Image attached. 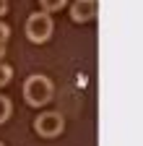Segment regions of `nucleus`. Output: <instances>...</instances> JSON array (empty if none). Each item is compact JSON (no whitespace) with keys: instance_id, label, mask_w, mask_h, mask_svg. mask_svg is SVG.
<instances>
[{"instance_id":"1","label":"nucleus","mask_w":143,"mask_h":146,"mask_svg":"<svg viewBox=\"0 0 143 146\" xmlns=\"http://www.w3.org/2000/svg\"><path fill=\"white\" fill-rule=\"evenodd\" d=\"M52 94H55V86L42 73H34V76H29L24 81V99L29 107H47Z\"/></svg>"},{"instance_id":"2","label":"nucleus","mask_w":143,"mask_h":146,"mask_svg":"<svg viewBox=\"0 0 143 146\" xmlns=\"http://www.w3.org/2000/svg\"><path fill=\"white\" fill-rule=\"evenodd\" d=\"M52 31H55V21H52V16L44 13V11H34L29 18H26V36L29 42L34 44H44Z\"/></svg>"},{"instance_id":"3","label":"nucleus","mask_w":143,"mask_h":146,"mask_svg":"<svg viewBox=\"0 0 143 146\" xmlns=\"http://www.w3.org/2000/svg\"><path fill=\"white\" fill-rule=\"evenodd\" d=\"M63 128H65V120L57 112H39L34 117V131L42 138H57L63 133Z\"/></svg>"},{"instance_id":"4","label":"nucleus","mask_w":143,"mask_h":146,"mask_svg":"<svg viewBox=\"0 0 143 146\" xmlns=\"http://www.w3.org/2000/svg\"><path fill=\"white\" fill-rule=\"evenodd\" d=\"M96 0H73L70 3V18L76 24H88L96 18Z\"/></svg>"},{"instance_id":"5","label":"nucleus","mask_w":143,"mask_h":146,"mask_svg":"<svg viewBox=\"0 0 143 146\" xmlns=\"http://www.w3.org/2000/svg\"><path fill=\"white\" fill-rule=\"evenodd\" d=\"M11 112H13V104H11V99H8L5 94H0V125H3V123H8Z\"/></svg>"},{"instance_id":"6","label":"nucleus","mask_w":143,"mask_h":146,"mask_svg":"<svg viewBox=\"0 0 143 146\" xmlns=\"http://www.w3.org/2000/svg\"><path fill=\"white\" fill-rule=\"evenodd\" d=\"M39 3H42L44 13H55V11H63V5L68 3V0H39Z\"/></svg>"},{"instance_id":"7","label":"nucleus","mask_w":143,"mask_h":146,"mask_svg":"<svg viewBox=\"0 0 143 146\" xmlns=\"http://www.w3.org/2000/svg\"><path fill=\"white\" fill-rule=\"evenodd\" d=\"M11 78H13V68L5 65V63H0V86H8Z\"/></svg>"},{"instance_id":"8","label":"nucleus","mask_w":143,"mask_h":146,"mask_svg":"<svg viewBox=\"0 0 143 146\" xmlns=\"http://www.w3.org/2000/svg\"><path fill=\"white\" fill-rule=\"evenodd\" d=\"M8 36H11V26L0 21V42H8Z\"/></svg>"},{"instance_id":"9","label":"nucleus","mask_w":143,"mask_h":146,"mask_svg":"<svg viewBox=\"0 0 143 146\" xmlns=\"http://www.w3.org/2000/svg\"><path fill=\"white\" fill-rule=\"evenodd\" d=\"M8 13V0H0V18Z\"/></svg>"},{"instance_id":"10","label":"nucleus","mask_w":143,"mask_h":146,"mask_svg":"<svg viewBox=\"0 0 143 146\" xmlns=\"http://www.w3.org/2000/svg\"><path fill=\"white\" fill-rule=\"evenodd\" d=\"M3 55H5V42H0V60H3Z\"/></svg>"},{"instance_id":"11","label":"nucleus","mask_w":143,"mask_h":146,"mask_svg":"<svg viewBox=\"0 0 143 146\" xmlns=\"http://www.w3.org/2000/svg\"><path fill=\"white\" fill-rule=\"evenodd\" d=\"M0 146H5V143H3V141H0Z\"/></svg>"}]
</instances>
